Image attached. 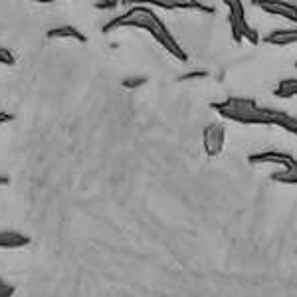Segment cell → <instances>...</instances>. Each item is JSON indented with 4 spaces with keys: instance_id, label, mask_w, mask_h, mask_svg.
Segmentation results:
<instances>
[{
    "instance_id": "1",
    "label": "cell",
    "mask_w": 297,
    "mask_h": 297,
    "mask_svg": "<svg viewBox=\"0 0 297 297\" xmlns=\"http://www.w3.org/2000/svg\"><path fill=\"white\" fill-rule=\"evenodd\" d=\"M117 28H139V30H147L173 58H177V59L182 61V63L188 61L186 52H184V50L180 48V44L175 40L173 32L165 26V22L157 16L155 10H151V8L145 6V4H133L125 14H121V16H117V18L109 20L101 30H103L105 34H109V32H113V30H117Z\"/></svg>"
},
{
    "instance_id": "2",
    "label": "cell",
    "mask_w": 297,
    "mask_h": 297,
    "mask_svg": "<svg viewBox=\"0 0 297 297\" xmlns=\"http://www.w3.org/2000/svg\"><path fill=\"white\" fill-rule=\"evenodd\" d=\"M210 107L220 117L240 125H267V127L273 125L269 107H262L258 105L256 99L250 97H228L220 103H212Z\"/></svg>"
},
{
    "instance_id": "3",
    "label": "cell",
    "mask_w": 297,
    "mask_h": 297,
    "mask_svg": "<svg viewBox=\"0 0 297 297\" xmlns=\"http://www.w3.org/2000/svg\"><path fill=\"white\" fill-rule=\"evenodd\" d=\"M222 4L228 8L230 30H232V38L236 42H242V40H248L250 44L262 42V38L256 32V28L250 26L248 20H246V10H244V2H242V0H222Z\"/></svg>"
},
{
    "instance_id": "4",
    "label": "cell",
    "mask_w": 297,
    "mask_h": 297,
    "mask_svg": "<svg viewBox=\"0 0 297 297\" xmlns=\"http://www.w3.org/2000/svg\"><path fill=\"white\" fill-rule=\"evenodd\" d=\"M121 4H153L165 10H194V12H206L214 14L216 10L200 0H121Z\"/></svg>"
},
{
    "instance_id": "5",
    "label": "cell",
    "mask_w": 297,
    "mask_h": 297,
    "mask_svg": "<svg viewBox=\"0 0 297 297\" xmlns=\"http://www.w3.org/2000/svg\"><path fill=\"white\" fill-rule=\"evenodd\" d=\"M252 6L266 14L281 16V18L297 24V4L287 2V0H252Z\"/></svg>"
},
{
    "instance_id": "6",
    "label": "cell",
    "mask_w": 297,
    "mask_h": 297,
    "mask_svg": "<svg viewBox=\"0 0 297 297\" xmlns=\"http://www.w3.org/2000/svg\"><path fill=\"white\" fill-rule=\"evenodd\" d=\"M224 143H226V129L220 123H210L202 131V147L208 157H218L224 151Z\"/></svg>"
},
{
    "instance_id": "7",
    "label": "cell",
    "mask_w": 297,
    "mask_h": 297,
    "mask_svg": "<svg viewBox=\"0 0 297 297\" xmlns=\"http://www.w3.org/2000/svg\"><path fill=\"white\" fill-rule=\"evenodd\" d=\"M295 161L289 153H279V151H264V153H256L248 157L250 165H260V163H267V165H279L285 171L295 169Z\"/></svg>"
},
{
    "instance_id": "8",
    "label": "cell",
    "mask_w": 297,
    "mask_h": 297,
    "mask_svg": "<svg viewBox=\"0 0 297 297\" xmlns=\"http://www.w3.org/2000/svg\"><path fill=\"white\" fill-rule=\"evenodd\" d=\"M262 42L267 44V46H275V48L295 46V44H297V26H293V28H277V30H271L269 34L262 36Z\"/></svg>"
},
{
    "instance_id": "9",
    "label": "cell",
    "mask_w": 297,
    "mask_h": 297,
    "mask_svg": "<svg viewBox=\"0 0 297 297\" xmlns=\"http://www.w3.org/2000/svg\"><path fill=\"white\" fill-rule=\"evenodd\" d=\"M46 36L50 40H56V38H73V40H78L82 44L88 42V36H84V32H80L78 28H73V26H58V28H52L46 32Z\"/></svg>"
},
{
    "instance_id": "10",
    "label": "cell",
    "mask_w": 297,
    "mask_h": 297,
    "mask_svg": "<svg viewBox=\"0 0 297 297\" xmlns=\"http://www.w3.org/2000/svg\"><path fill=\"white\" fill-rule=\"evenodd\" d=\"M269 111H271V119H273V125H275V127H281V129H285V131H289L291 135L297 137V119H295V117H291V115L285 113V111L273 109V107H269Z\"/></svg>"
},
{
    "instance_id": "11",
    "label": "cell",
    "mask_w": 297,
    "mask_h": 297,
    "mask_svg": "<svg viewBox=\"0 0 297 297\" xmlns=\"http://www.w3.org/2000/svg\"><path fill=\"white\" fill-rule=\"evenodd\" d=\"M273 95H275V97H279V99L295 97V95H297V80H295V78L281 80V82L277 84V88L273 89Z\"/></svg>"
},
{
    "instance_id": "12",
    "label": "cell",
    "mask_w": 297,
    "mask_h": 297,
    "mask_svg": "<svg viewBox=\"0 0 297 297\" xmlns=\"http://www.w3.org/2000/svg\"><path fill=\"white\" fill-rule=\"evenodd\" d=\"M271 180L275 182H281V184H297V169H291V171H279V173H273L271 175Z\"/></svg>"
},
{
    "instance_id": "13",
    "label": "cell",
    "mask_w": 297,
    "mask_h": 297,
    "mask_svg": "<svg viewBox=\"0 0 297 297\" xmlns=\"http://www.w3.org/2000/svg\"><path fill=\"white\" fill-rule=\"evenodd\" d=\"M28 238L18 236V234H0V248H14V246H24Z\"/></svg>"
},
{
    "instance_id": "14",
    "label": "cell",
    "mask_w": 297,
    "mask_h": 297,
    "mask_svg": "<svg viewBox=\"0 0 297 297\" xmlns=\"http://www.w3.org/2000/svg\"><path fill=\"white\" fill-rule=\"evenodd\" d=\"M147 84V78H139V76H135V78H125V80H121V86L125 88V89H137V88H141V86H145Z\"/></svg>"
},
{
    "instance_id": "15",
    "label": "cell",
    "mask_w": 297,
    "mask_h": 297,
    "mask_svg": "<svg viewBox=\"0 0 297 297\" xmlns=\"http://www.w3.org/2000/svg\"><path fill=\"white\" fill-rule=\"evenodd\" d=\"M119 4H121V0H97L95 8L97 10H111V8L119 6Z\"/></svg>"
},
{
    "instance_id": "16",
    "label": "cell",
    "mask_w": 297,
    "mask_h": 297,
    "mask_svg": "<svg viewBox=\"0 0 297 297\" xmlns=\"http://www.w3.org/2000/svg\"><path fill=\"white\" fill-rule=\"evenodd\" d=\"M208 73L206 71H190V73H184V76H180L178 80L180 82H190V80H198V78H206Z\"/></svg>"
},
{
    "instance_id": "17",
    "label": "cell",
    "mask_w": 297,
    "mask_h": 297,
    "mask_svg": "<svg viewBox=\"0 0 297 297\" xmlns=\"http://www.w3.org/2000/svg\"><path fill=\"white\" fill-rule=\"evenodd\" d=\"M32 2H38V4H54L58 0H32Z\"/></svg>"
},
{
    "instance_id": "18",
    "label": "cell",
    "mask_w": 297,
    "mask_h": 297,
    "mask_svg": "<svg viewBox=\"0 0 297 297\" xmlns=\"http://www.w3.org/2000/svg\"><path fill=\"white\" fill-rule=\"evenodd\" d=\"M295 67H297V59H295Z\"/></svg>"
}]
</instances>
